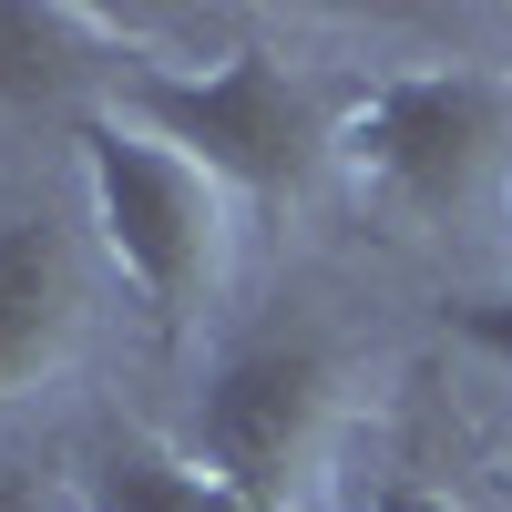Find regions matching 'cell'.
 <instances>
[{
  "label": "cell",
  "instance_id": "3957f363",
  "mask_svg": "<svg viewBox=\"0 0 512 512\" xmlns=\"http://www.w3.org/2000/svg\"><path fill=\"white\" fill-rule=\"evenodd\" d=\"M72 154H82V195H93V246L123 267V287L144 297L164 328L205 318L236 277V236H246V205L205 175L195 154H175L164 134L123 113L72 123Z\"/></svg>",
  "mask_w": 512,
  "mask_h": 512
},
{
  "label": "cell",
  "instance_id": "ba28073f",
  "mask_svg": "<svg viewBox=\"0 0 512 512\" xmlns=\"http://www.w3.org/2000/svg\"><path fill=\"white\" fill-rule=\"evenodd\" d=\"M451 328L472 338V349H482L492 369H512V287H482V297H461V308H451Z\"/></svg>",
  "mask_w": 512,
  "mask_h": 512
},
{
  "label": "cell",
  "instance_id": "7a4b0ae2",
  "mask_svg": "<svg viewBox=\"0 0 512 512\" xmlns=\"http://www.w3.org/2000/svg\"><path fill=\"white\" fill-rule=\"evenodd\" d=\"M113 113L164 134L175 154H195L236 205H297L318 175H338V113L267 41H236L226 62H195V72L144 62L113 93Z\"/></svg>",
  "mask_w": 512,
  "mask_h": 512
},
{
  "label": "cell",
  "instance_id": "6da1fadb",
  "mask_svg": "<svg viewBox=\"0 0 512 512\" xmlns=\"http://www.w3.org/2000/svg\"><path fill=\"white\" fill-rule=\"evenodd\" d=\"M338 175L400 226H461L512 195V72L431 62L390 72L338 113Z\"/></svg>",
  "mask_w": 512,
  "mask_h": 512
},
{
  "label": "cell",
  "instance_id": "5b68a950",
  "mask_svg": "<svg viewBox=\"0 0 512 512\" xmlns=\"http://www.w3.org/2000/svg\"><path fill=\"white\" fill-rule=\"evenodd\" d=\"M93 226H72L62 205H11L0 216V410L41 400L93 338Z\"/></svg>",
  "mask_w": 512,
  "mask_h": 512
},
{
  "label": "cell",
  "instance_id": "8992f818",
  "mask_svg": "<svg viewBox=\"0 0 512 512\" xmlns=\"http://www.w3.org/2000/svg\"><path fill=\"white\" fill-rule=\"evenodd\" d=\"M154 52H134L103 11L72 0H0V113H62L93 123Z\"/></svg>",
  "mask_w": 512,
  "mask_h": 512
},
{
  "label": "cell",
  "instance_id": "9c48e42d",
  "mask_svg": "<svg viewBox=\"0 0 512 512\" xmlns=\"http://www.w3.org/2000/svg\"><path fill=\"white\" fill-rule=\"evenodd\" d=\"M0 512H82L52 472H41L31 451H0Z\"/></svg>",
  "mask_w": 512,
  "mask_h": 512
},
{
  "label": "cell",
  "instance_id": "30bf717a",
  "mask_svg": "<svg viewBox=\"0 0 512 512\" xmlns=\"http://www.w3.org/2000/svg\"><path fill=\"white\" fill-rule=\"evenodd\" d=\"M359 512H472L461 492H441V482H420V472H400V482H379Z\"/></svg>",
  "mask_w": 512,
  "mask_h": 512
},
{
  "label": "cell",
  "instance_id": "277c9868",
  "mask_svg": "<svg viewBox=\"0 0 512 512\" xmlns=\"http://www.w3.org/2000/svg\"><path fill=\"white\" fill-rule=\"evenodd\" d=\"M338 451H349V359L328 338H246L236 359H216L195 400V461L256 512H318Z\"/></svg>",
  "mask_w": 512,
  "mask_h": 512
},
{
  "label": "cell",
  "instance_id": "52a82bcc",
  "mask_svg": "<svg viewBox=\"0 0 512 512\" xmlns=\"http://www.w3.org/2000/svg\"><path fill=\"white\" fill-rule=\"evenodd\" d=\"M82 512H256L246 492H226L195 451L164 441H103L82 461Z\"/></svg>",
  "mask_w": 512,
  "mask_h": 512
}]
</instances>
